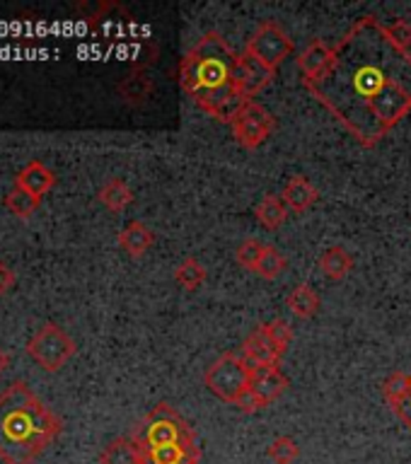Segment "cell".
Instances as JSON below:
<instances>
[{"mask_svg": "<svg viewBox=\"0 0 411 464\" xmlns=\"http://www.w3.org/2000/svg\"><path fill=\"white\" fill-rule=\"evenodd\" d=\"M387 27V36L392 39V44L402 51H409L411 46V22L406 20H395L392 24H385Z\"/></svg>", "mask_w": 411, "mask_h": 464, "instance_id": "obj_30", "label": "cell"}, {"mask_svg": "<svg viewBox=\"0 0 411 464\" xmlns=\"http://www.w3.org/2000/svg\"><path fill=\"white\" fill-rule=\"evenodd\" d=\"M230 126L232 138H235L242 148H247V150H254V148H259L261 143H267L269 136L274 133L276 119L264 104L252 100L245 102V107L235 114Z\"/></svg>", "mask_w": 411, "mask_h": 464, "instance_id": "obj_7", "label": "cell"}, {"mask_svg": "<svg viewBox=\"0 0 411 464\" xmlns=\"http://www.w3.org/2000/svg\"><path fill=\"white\" fill-rule=\"evenodd\" d=\"M138 455H141V464H199L201 448L196 445V440H191L155 450H138Z\"/></svg>", "mask_w": 411, "mask_h": 464, "instance_id": "obj_11", "label": "cell"}, {"mask_svg": "<svg viewBox=\"0 0 411 464\" xmlns=\"http://www.w3.org/2000/svg\"><path fill=\"white\" fill-rule=\"evenodd\" d=\"M238 61L240 53L220 32H206L180 63L181 90L218 121L230 123L245 107L238 90Z\"/></svg>", "mask_w": 411, "mask_h": 464, "instance_id": "obj_2", "label": "cell"}, {"mask_svg": "<svg viewBox=\"0 0 411 464\" xmlns=\"http://www.w3.org/2000/svg\"><path fill=\"white\" fill-rule=\"evenodd\" d=\"M148 87H151V82L145 80L143 72H133V75H129V78L123 80L122 82V94L126 97V100L131 102H138L141 97H145V92H148Z\"/></svg>", "mask_w": 411, "mask_h": 464, "instance_id": "obj_29", "label": "cell"}, {"mask_svg": "<svg viewBox=\"0 0 411 464\" xmlns=\"http://www.w3.org/2000/svg\"><path fill=\"white\" fill-rule=\"evenodd\" d=\"M411 387V375H406V372H402V370H397V372H392L387 380L383 382V397L385 401L390 406L399 404L402 399L406 397V392H409Z\"/></svg>", "mask_w": 411, "mask_h": 464, "instance_id": "obj_26", "label": "cell"}, {"mask_svg": "<svg viewBox=\"0 0 411 464\" xmlns=\"http://www.w3.org/2000/svg\"><path fill=\"white\" fill-rule=\"evenodd\" d=\"M61 419L42 404L27 382L15 380L0 392V459L34 464L61 433Z\"/></svg>", "mask_w": 411, "mask_h": 464, "instance_id": "obj_3", "label": "cell"}, {"mask_svg": "<svg viewBox=\"0 0 411 464\" xmlns=\"http://www.w3.org/2000/svg\"><path fill=\"white\" fill-rule=\"evenodd\" d=\"M240 355L245 358L252 368H261V365H279L281 353L274 346V341L269 339V334L264 332V324L254 326L252 332L247 334L242 341V351Z\"/></svg>", "mask_w": 411, "mask_h": 464, "instance_id": "obj_10", "label": "cell"}, {"mask_svg": "<svg viewBox=\"0 0 411 464\" xmlns=\"http://www.w3.org/2000/svg\"><path fill=\"white\" fill-rule=\"evenodd\" d=\"M392 409H395V411H397L399 419L405 420L406 426L411 428V387H409V392H406V397L402 399V401H399V404L392 406Z\"/></svg>", "mask_w": 411, "mask_h": 464, "instance_id": "obj_33", "label": "cell"}, {"mask_svg": "<svg viewBox=\"0 0 411 464\" xmlns=\"http://www.w3.org/2000/svg\"><path fill=\"white\" fill-rule=\"evenodd\" d=\"M276 78L274 68H269L267 63H261L259 58H254L252 53H240L238 61V90L245 97V102H252L264 87L271 85V80Z\"/></svg>", "mask_w": 411, "mask_h": 464, "instance_id": "obj_9", "label": "cell"}, {"mask_svg": "<svg viewBox=\"0 0 411 464\" xmlns=\"http://www.w3.org/2000/svg\"><path fill=\"white\" fill-rule=\"evenodd\" d=\"M264 249H267V245H264V242H259L257 237H250V239H245V242H242L238 249H235V259H238L240 266L252 268L254 271V268H257V264H259Z\"/></svg>", "mask_w": 411, "mask_h": 464, "instance_id": "obj_27", "label": "cell"}, {"mask_svg": "<svg viewBox=\"0 0 411 464\" xmlns=\"http://www.w3.org/2000/svg\"><path fill=\"white\" fill-rule=\"evenodd\" d=\"M131 440L136 442L138 450H155L177 442L196 440L194 428L189 426L187 419H181L172 406L160 401L148 416H145L131 433Z\"/></svg>", "mask_w": 411, "mask_h": 464, "instance_id": "obj_4", "label": "cell"}, {"mask_svg": "<svg viewBox=\"0 0 411 464\" xmlns=\"http://www.w3.org/2000/svg\"><path fill=\"white\" fill-rule=\"evenodd\" d=\"M235 406H238L242 413H257V411H261V409H264L267 404H264V401H261V399L257 397L252 390H247L245 394L238 399V404Z\"/></svg>", "mask_w": 411, "mask_h": 464, "instance_id": "obj_31", "label": "cell"}, {"mask_svg": "<svg viewBox=\"0 0 411 464\" xmlns=\"http://www.w3.org/2000/svg\"><path fill=\"white\" fill-rule=\"evenodd\" d=\"M264 332L269 334V339L274 341V346L279 348V353H286L293 341V329L286 319H274V322H267L264 324Z\"/></svg>", "mask_w": 411, "mask_h": 464, "instance_id": "obj_28", "label": "cell"}, {"mask_svg": "<svg viewBox=\"0 0 411 464\" xmlns=\"http://www.w3.org/2000/svg\"><path fill=\"white\" fill-rule=\"evenodd\" d=\"M351 268H354V256L339 245L329 246V249H325L322 256H319V271H322L329 281H341V278H347Z\"/></svg>", "mask_w": 411, "mask_h": 464, "instance_id": "obj_18", "label": "cell"}, {"mask_svg": "<svg viewBox=\"0 0 411 464\" xmlns=\"http://www.w3.org/2000/svg\"><path fill=\"white\" fill-rule=\"evenodd\" d=\"M332 53L334 49L325 39H312L303 49V53L298 56V65H300V72H303V82L318 80L327 71V65L332 61Z\"/></svg>", "mask_w": 411, "mask_h": 464, "instance_id": "obj_14", "label": "cell"}, {"mask_svg": "<svg viewBox=\"0 0 411 464\" xmlns=\"http://www.w3.org/2000/svg\"><path fill=\"white\" fill-rule=\"evenodd\" d=\"M252 365L235 351H225L203 375V382L210 394L223 399L225 404H238V399L250 390L252 380Z\"/></svg>", "mask_w": 411, "mask_h": 464, "instance_id": "obj_5", "label": "cell"}, {"mask_svg": "<svg viewBox=\"0 0 411 464\" xmlns=\"http://www.w3.org/2000/svg\"><path fill=\"white\" fill-rule=\"evenodd\" d=\"M250 390L269 406L289 390V377L283 375L279 365H261V368L252 370Z\"/></svg>", "mask_w": 411, "mask_h": 464, "instance_id": "obj_12", "label": "cell"}, {"mask_svg": "<svg viewBox=\"0 0 411 464\" xmlns=\"http://www.w3.org/2000/svg\"><path fill=\"white\" fill-rule=\"evenodd\" d=\"M56 184V177L51 172L49 167L39 162V160H32L29 165H24L20 169V174L15 177V187L24 188L32 196H36L42 201L44 196L49 194L51 188Z\"/></svg>", "mask_w": 411, "mask_h": 464, "instance_id": "obj_13", "label": "cell"}, {"mask_svg": "<svg viewBox=\"0 0 411 464\" xmlns=\"http://www.w3.org/2000/svg\"><path fill=\"white\" fill-rule=\"evenodd\" d=\"M254 271H257L261 278H267V281H274V278H279V276L286 271V256H283L279 249H274V246H267V249H264V254H261L259 264H257V268H254Z\"/></svg>", "mask_w": 411, "mask_h": 464, "instance_id": "obj_25", "label": "cell"}, {"mask_svg": "<svg viewBox=\"0 0 411 464\" xmlns=\"http://www.w3.org/2000/svg\"><path fill=\"white\" fill-rule=\"evenodd\" d=\"M286 304H289V310L300 319H312L322 307V300L319 295L312 290V285L308 283H298L296 288L290 290L289 297H286Z\"/></svg>", "mask_w": 411, "mask_h": 464, "instance_id": "obj_17", "label": "cell"}, {"mask_svg": "<svg viewBox=\"0 0 411 464\" xmlns=\"http://www.w3.org/2000/svg\"><path fill=\"white\" fill-rule=\"evenodd\" d=\"M206 278H209V271L194 256H187L180 266L174 268V281L184 290H199L206 283Z\"/></svg>", "mask_w": 411, "mask_h": 464, "instance_id": "obj_22", "label": "cell"}, {"mask_svg": "<svg viewBox=\"0 0 411 464\" xmlns=\"http://www.w3.org/2000/svg\"><path fill=\"white\" fill-rule=\"evenodd\" d=\"M254 216H257V220H259L267 230H279V227L286 223V218H289V206H286V201H283L281 196L267 194L257 206H254Z\"/></svg>", "mask_w": 411, "mask_h": 464, "instance_id": "obj_19", "label": "cell"}, {"mask_svg": "<svg viewBox=\"0 0 411 464\" xmlns=\"http://www.w3.org/2000/svg\"><path fill=\"white\" fill-rule=\"evenodd\" d=\"M100 203L104 208H109L112 213H122L123 208H129L131 201H133V191L123 179H109L104 187L100 188L97 194Z\"/></svg>", "mask_w": 411, "mask_h": 464, "instance_id": "obj_20", "label": "cell"}, {"mask_svg": "<svg viewBox=\"0 0 411 464\" xmlns=\"http://www.w3.org/2000/svg\"><path fill=\"white\" fill-rule=\"evenodd\" d=\"M267 455L274 459L276 464H293L300 457V448L298 442L290 438V435H279L274 438V442L269 445Z\"/></svg>", "mask_w": 411, "mask_h": 464, "instance_id": "obj_24", "label": "cell"}, {"mask_svg": "<svg viewBox=\"0 0 411 464\" xmlns=\"http://www.w3.org/2000/svg\"><path fill=\"white\" fill-rule=\"evenodd\" d=\"M318 187L308 177H303V174H293L281 191V198L293 213H303V210L310 208L312 203L318 201Z\"/></svg>", "mask_w": 411, "mask_h": 464, "instance_id": "obj_15", "label": "cell"}, {"mask_svg": "<svg viewBox=\"0 0 411 464\" xmlns=\"http://www.w3.org/2000/svg\"><path fill=\"white\" fill-rule=\"evenodd\" d=\"M152 242H155V232L145 223H141V220H133V223H129L119 232V246L129 256H143L152 246Z\"/></svg>", "mask_w": 411, "mask_h": 464, "instance_id": "obj_16", "label": "cell"}, {"mask_svg": "<svg viewBox=\"0 0 411 464\" xmlns=\"http://www.w3.org/2000/svg\"><path fill=\"white\" fill-rule=\"evenodd\" d=\"M27 355L39 368L56 372L75 355V341L58 324H44L39 332L29 339Z\"/></svg>", "mask_w": 411, "mask_h": 464, "instance_id": "obj_6", "label": "cell"}, {"mask_svg": "<svg viewBox=\"0 0 411 464\" xmlns=\"http://www.w3.org/2000/svg\"><path fill=\"white\" fill-rule=\"evenodd\" d=\"M39 203L42 201H39L36 196H32L29 191H24V188L20 187H13L10 188V194L5 196L7 210L17 218H29L36 208H39Z\"/></svg>", "mask_w": 411, "mask_h": 464, "instance_id": "obj_23", "label": "cell"}, {"mask_svg": "<svg viewBox=\"0 0 411 464\" xmlns=\"http://www.w3.org/2000/svg\"><path fill=\"white\" fill-rule=\"evenodd\" d=\"M17 283V276L5 261H0V295H5L7 290H13V285Z\"/></svg>", "mask_w": 411, "mask_h": 464, "instance_id": "obj_32", "label": "cell"}, {"mask_svg": "<svg viewBox=\"0 0 411 464\" xmlns=\"http://www.w3.org/2000/svg\"><path fill=\"white\" fill-rule=\"evenodd\" d=\"M245 51L252 53L254 58H259L261 63H267L269 68L279 71V65L293 53V39L283 32L281 24H276L274 20H267L257 27L252 39L247 42Z\"/></svg>", "mask_w": 411, "mask_h": 464, "instance_id": "obj_8", "label": "cell"}, {"mask_svg": "<svg viewBox=\"0 0 411 464\" xmlns=\"http://www.w3.org/2000/svg\"><path fill=\"white\" fill-rule=\"evenodd\" d=\"M305 87L373 148L411 111V56L392 44L380 17L363 14L334 46L327 71Z\"/></svg>", "mask_w": 411, "mask_h": 464, "instance_id": "obj_1", "label": "cell"}, {"mask_svg": "<svg viewBox=\"0 0 411 464\" xmlns=\"http://www.w3.org/2000/svg\"><path fill=\"white\" fill-rule=\"evenodd\" d=\"M7 365H10V355H7L5 351H3V348H0V375H3V372H5Z\"/></svg>", "mask_w": 411, "mask_h": 464, "instance_id": "obj_34", "label": "cell"}, {"mask_svg": "<svg viewBox=\"0 0 411 464\" xmlns=\"http://www.w3.org/2000/svg\"><path fill=\"white\" fill-rule=\"evenodd\" d=\"M100 464H141L136 442L131 438H116L100 452Z\"/></svg>", "mask_w": 411, "mask_h": 464, "instance_id": "obj_21", "label": "cell"}]
</instances>
